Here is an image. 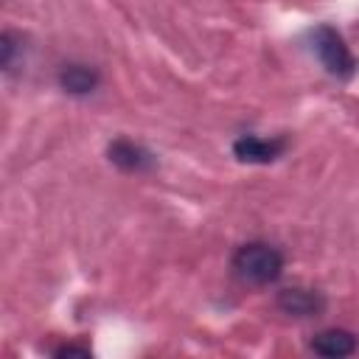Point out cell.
I'll use <instances>...</instances> for the list:
<instances>
[{"instance_id":"obj_2","label":"cell","mask_w":359,"mask_h":359,"mask_svg":"<svg viewBox=\"0 0 359 359\" xmlns=\"http://www.w3.org/2000/svg\"><path fill=\"white\" fill-rule=\"evenodd\" d=\"M309 42H311V53L320 59V65L337 76V79H351L356 73V56L351 53V48L345 45L342 34L331 25H317L309 31Z\"/></svg>"},{"instance_id":"obj_7","label":"cell","mask_w":359,"mask_h":359,"mask_svg":"<svg viewBox=\"0 0 359 359\" xmlns=\"http://www.w3.org/2000/svg\"><path fill=\"white\" fill-rule=\"evenodd\" d=\"M98 81H101V76L90 65H65L59 70V87L67 95H90L98 87Z\"/></svg>"},{"instance_id":"obj_8","label":"cell","mask_w":359,"mask_h":359,"mask_svg":"<svg viewBox=\"0 0 359 359\" xmlns=\"http://www.w3.org/2000/svg\"><path fill=\"white\" fill-rule=\"evenodd\" d=\"M56 356H93V351L87 345H62L56 348Z\"/></svg>"},{"instance_id":"obj_4","label":"cell","mask_w":359,"mask_h":359,"mask_svg":"<svg viewBox=\"0 0 359 359\" xmlns=\"http://www.w3.org/2000/svg\"><path fill=\"white\" fill-rule=\"evenodd\" d=\"M286 140L283 137H258V135H241L233 143V154L241 163H272L283 154Z\"/></svg>"},{"instance_id":"obj_1","label":"cell","mask_w":359,"mask_h":359,"mask_svg":"<svg viewBox=\"0 0 359 359\" xmlns=\"http://www.w3.org/2000/svg\"><path fill=\"white\" fill-rule=\"evenodd\" d=\"M233 275L247 286H269L283 275V252L266 241H247L230 258Z\"/></svg>"},{"instance_id":"obj_6","label":"cell","mask_w":359,"mask_h":359,"mask_svg":"<svg viewBox=\"0 0 359 359\" xmlns=\"http://www.w3.org/2000/svg\"><path fill=\"white\" fill-rule=\"evenodd\" d=\"M356 348H359L356 334H351L345 328H325V331L314 334V339H311V351L320 356H328V359L351 356V353H356Z\"/></svg>"},{"instance_id":"obj_3","label":"cell","mask_w":359,"mask_h":359,"mask_svg":"<svg viewBox=\"0 0 359 359\" xmlns=\"http://www.w3.org/2000/svg\"><path fill=\"white\" fill-rule=\"evenodd\" d=\"M278 309L289 317H317L325 311V297L314 289L289 286L278 292Z\"/></svg>"},{"instance_id":"obj_5","label":"cell","mask_w":359,"mask_h":359,"mask_svg":"<svg viewBox=\"0 0 359 359\" xmlns=\"http://www.w3.org/2000/svg\"><path fill=\"white\" fill-rule=\"evenodd\" d=\"M109 154V163H115L121 171H132V174H143L149 168H154V154L149 149H143L140 143L135 140H126V137H118L109 143L107 149Z\"/></svg>"}]
</instances>
